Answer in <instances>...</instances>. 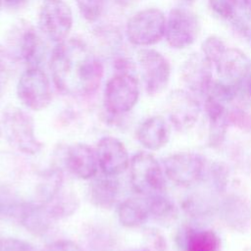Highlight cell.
<instances>
[{
    "instance_id": "obj_29",
    "label": "cell",
    "mask_w": 251,
    "mask_h": 251,
    "mask_svg": "<svg viewBox=\"0 0 251 251\" xmlns=\"http://www.w3.org/2000/svg\"><path fill=\"white\" fill-rule=\"evenodd\" d=\"M210 175L213 186L218 191H224L228 180V172L226 168L221 163H214L210 169Z\"/></svg>"
},
{
    "instance_id": "obj_14",
    "label": "cell",
    "mask_w": 251,
    "mask_h": 251,
    "mask_svg": "<svg viewBox=\"0 0 251 251\" xmlns=\"http://www.w3.org/2000/svg\"><path fill=\"white\" fill-rule=\"evenodd\" d=\"M221 81L238 86L251 74V60L237 48H228L214 63Z\"/></svg>"
},
{
    "instance_id": "obj_11",
    "label": "cell",
    "mask_w": 251,
    "mask_h": 251,
    "mask_svg": "<svg viewBox=\"0 0 251 251\" xmlns=\"http://www.w3.org/2000/svg\"><path fill=\"white\" fill-rule=\"evenodd\" d=\"M199 33V21L194 13L185 8H174L166 20L165 36L175 49H184L194 43Z\"/></svg>"
},
{
    "instance_id": "obj_7",
    "label": "cell",
    "mask_w": 251,
    "mask_h": 251,
    "mask_svg": "<svg viewBox=\"0 0 251 251\" xmlns=\"http://www.w3.org/2000/svg\"><path fill=\"white\" fill-rule=\"evenodd\" d=\"M139 86L130 72H119L107 82L104 91L105 107L111 114L129 112L137 103Z\"/></svg>"
},
{
    "instance_id": "obj_1",
    "label": "cell",
    "mask_w": 251,
    "mask_h": 251,
    "mask_svg": "<svg viewBox=\"0 0 251 251\" xmlns=\"http://www.w3.org/2000/svg\"><path fill=\"white\" fill-rule=\"evenodd\" d=\"M103 65L78 39L58 43L50 57V71L56 87L72 96L94 93L103 77Z\"/></svg>"
},
{
    "instance_id": "obj_33",
    "label": "cell",
    "mask_w": 251,
    "mask_h": 251,
    "mask_svg": "<svg viewBox=\"0 0 251 251\" xmlns=\"http://www.w3.org/2000/svg\"><path fill=\"white\" fill-rule=\"evenodd\" d=\"M3 2L9 8H20L26 2V0H3Z\"/></svg>"
},
{
    "instance_id": "obj_6",
    "label": "cell",
    "mask_w": 251,
    "mask_h": 251,
    "mask_svg": "<svg viewBox=\"0 0 251 251\" xmlns=\"http://www.w3.org/2000/svg\"><path fill=\"white\" fill-rule=\"evenodd\" d=\"M72 9L63 0H45L39 10L38 26L42 34L56 44L65 41L73 27Z\"/></svg>"
},
{
    "instance_id": "obj_10",
    "label": "cell",
    "mask_w": 251,
    "mask_h": 251,
    "mask_svg": "<svg viewBox=\"0 0 251 251\" xmlns=\"http://www.w3.org/2000/svg\"><path fill=\"white\" fill-rule=\"evenodd\" d=\"M146 92L150 96L162 93L171 77V66L166 57L154 49H141L137 54Z\"/></svg>"
},
{
    "instance_id": "obj_18",
    "label": "cell",
    "mask_w": 251,
    "mask_h": 251,
    "mask_svg": "<svg viewBox=\"0 0 251 251\" xmlns=\"http://www.w3.org/2000/svg\"><path fill=\"white\" fill-rule=\"evenodd\" d=\"M204 109L209 121V144L218 147L223 143L228 126L226 104L208 94L205 98Z\"/></svg>"
},
{
    "instance_id": "obj_8",
    "label": "cell",
    "mask_w": 251,
    "mask_h": 251,
    "mask_svg": "<svg viewBox=\"0 0 251 251\" xmlns=\"http://www.w3.org/2000/svg\"><path fill=\"white\" fill-rule=\"evenodd\" d=\"M17 94L21 102L33 111L45 109L52 100L50 81L40 67L27 68L20 76Z\"/></svg>"
},
{
    "instance_id": "obj_27",
    "label": "cell",
    "mask_w": 251,
    "mask_h": 251,
    "mask_svg": "<svg viewBox=\"0 0 251 251\" xmlns=\"http://www.w3.org/2000/svg\"><path fill=\"white\" fill-rule=\"evenodd\" d=\"M225 42L218 36L211 35L207 37L202 43V54L211 62L212 65L218 60L222 53L226 50Z\"/></svg>"
},
{
    "instance_id": "obj_13",
    "label": "cell",
    "mask_w": 251,
    "mask_h": 251,
    "mask_svg": "<svg viewBox=\"0 0 251 251\" xmlns=\"http://www.w3.org/2000/svg\"><path fill=\"white\" fill-rule=\"evenodd\" d=\"M213 65L201 53L191 54L182 64L180 75L183 83L193 94L207 95L213 85Z\"/></svg>"
},
{
    "instance_id": "obj_12",
    "label": "cell",
    "mask_w": 251,
    "mask_h": 251,
    "mask_svg": "<svg viewBox=\"0 0 251 251\" xmlns=\"http://www.w3.org/2000/svg\"><path fill=\"white\" fill-rule=\"evenodd\" d=\"M168 113L171 125L179 131H185L197 123L201 106L193 93L176 89L168 97Z\"/></svg>"
},
{
    "instance_id": "obj_3",
    "label": "cell",
    "mask_w": 251,
    "mask_h": 251,
    "mask_svg": "<svg viewBox=\"0 0 251 251\" xmlns=\"http://www.w3.org/2000/svg\"><path fill=\"white\" fill-rule=\"evenodd\" d=\"M129 173L131 185L137 193L151 196L164 191L166 186L164 169L150 153H136L129 162Z\"/></svg>"
},
{
    "instance_id": "obj_5",
    "label": "cell",
    "mask_w": 251,
    "mask_h": 251,
    "mask_svg": "<svg viewBox=\"0 0 251 251\" xmlns=\"http://www.w3.org/2000/svg\"><path fill=\"white\" fill-rule=\"evenodd\" d=\"M166 18L157 8L143 9L129 18L126 33L128 41L136 46H150L165 36Z\"/></svg>"
},
{
    "instance_id": "obj_17",
    "label": "cell",
    "mask_w": 251,
    "mask_h": 251,
    "mask_svg": "<svg viewBox=\"0 0 251 251\" xmlns=\"http://www.w3.org/2000/svg\"><path fill=\"white\" fill-rule=\"evenodd\" d=\"M170 136L171 126L162 116H153L146 119L136 131L139 143L151 151H156L166 146Z\"/></svg>"
},
{
    "instance_id": "obj_37",
    "label": "cell",
    "mask_w": 251,
    "mask_h": 251,
    "mask_svg": "<svg viewBox=\"0 0 251 251\" xmlns=\"http://www.w3.org/2000/svg\"><path fill=\"white\" fill-rule=\"evenodd\" d=\"M2 3H3V0H0V9H1V6H2Z\"/></svg>"
},
{
    "instance_id": "obj_15",
    "label": "cell",
    "mask_w": 251,
    "mask_h": 251,
    "mask_svg": "<svg viewBox=\"0 0 251 251\" xmlns=\"http://www.w3.org/2000/svg\"><path fill=\"white\" fill-rule=\"evenodd\" d=\"M96 156L102 173L111 176L124 173L130 162L124 143L113 136H105L99 140Z\"/></svg>"
},
{
    "instance_id": "obj_30",
    "label": "cell",
    "mask_w": 251,
    "mask_h": 251,
    "mask_svg": "<svg viewBox=\"0 0 251 251\" xmlns=\"http://www.w3.org/2000/svg\"><path fill=\"white\" fill-rule=\"evenodd\" d=\"M0 251H37L32 245L20 239L8 238L0 241Z\"/></svg>"
},
{
    "instance_id": "obj_20",
    "label": "cell",
    "mask_w": 251,
    "mask_h": 251,
    "mask_svg": "<svg viewBox=\"0 0 251 251\" xmlns=\"http://www.w3.org/2000/svg\"><path fill=\"white\" fill-rule=\"evenodd\" d=\"M117 213L120 223L126 227L141 226L150 216L147 199L140 198H128L123 201Z\"/></svg>"
},
{
    "instance_id": "obj_23",
    "label": "cell",
    "mask_w": 251,
    "mask_h": 251,
    "mask_svg": "<svg viewBox=\"0 0 251 251\" xmlns=\"http://www.w3.org/2000/svg\"><path fill=\"white\" fill-rule=\"evenodd\" d=\"M150 216L159 221H168L176 215V209L171 199L162 193L147 196Z\"/></svg>"
},
{
    "instance_id": "obj_16",
    "label": "cell",
    "mask_w": 251,
    "mask_h": 251,
    "mask_svg": "<svg viewBox=\"0 0 251 251\" xmlns=\"http://www.w3.org/2000/svg\"><path fill=\"white\" fill-rule=\"evenodd\" d=\"M66 165L74 176L81 179L93 177L99 167L96 151L83 143H75L68 148Z\"/></svg>"
},
{
    "instance_id": "obj_28",
    "label": "cell",
    "mask_w": 251,
    "mask_h": 251,
    "mask_svg": "<svg viewBox=\"0 0 251 251\" xmlns=\"http://www.w3.org/2000/svg\"><path fill=\"white\" fill-rule=\"evenodd\" d=\"M227 123L241 130L251 131V113L238 108L227 111Z\"/></svg>"
},
{
    "instance_id": "obj_21",
    "label": "cell",
    "mask_w": 251,
    "mask_h": 251,
    "mask_svg": "<svg viewBox=\"0 0 251 251\" xmlns=\"http://www.w3.org/2000/svg\"><path fill=\"white\" fill-rule=\"evenodd\" d=\"M118 194V181L114 176L104 175L95 178L90 186V199L100 208H110Z\"/></svg>"
},
{
    "instance_id": "obj_36",
    "label": "cell",
    "mask_w": 251,
    "mask_h": 251,
    "mask_svg": "<svg viewBox=\"0 0 251 251\" xmlns=\"http://www.w3.org/2000/svg\"><path fill=\"white\" fill-rule=\"evenodd\" d=\"M248 90H249V93L251 95V80L249 81V84H248Z\"/></svg>"
},
{
    "instance_id": "obj_25",
    "label": "cell",
    "mask_w": 251,
    "mask_h": 251,
    "mask_svg": "<svg viewBox=\"0 0 251 251\" xmlns=\"http://www.w3.org/2000/svg\"><path fill=\"white\" fill-rule=\"evenodd\" d=\"M75 3L81 17L85 21L92 23L101 17L106 0H75Z\"/></svg>"
},
{
    "instance_id": "obj_2",
    "label": "cell",
    "mask_w": 251,
    "mask_h": 251,
    "mask_svg": "<svg viewBox=\"0 0 251 251\" xmlns=\"http://www.w3.org/2000/svg\"><path fill=\"white\" fill-rule=\"evenodd\" d=\"M7 53L30 67H40L44 61L46 50L35 28L27 22L21 21L9 32Z\"/></svg>"
},
{
    "instance_id": "obj_19",
    "label": "cell",
    "mask_w": 251,
    "mask_h": 251,
    "mask_svg": "<svg viewBox=\"0 0 251 251\" xmlns=\"http://www.w3.org/2000/svg\"><path fill=\"white\" fill-rule=\"evenodd\" d=\"M221 214L225 223L234 230L244 231L251 224V205L238 195H231L224 200Z\"/></svg>"
},
{
    "instance_id": "obj_9",
    "label": "cell",
    "mask_w": 251,
    "mask_h": 251,
    "mask_svg": "<svg viewBox=\"0 0 251 251\" xmlns=\"http://www.w3.org/2000/svg\"><path fill=\"white\" fill-rule=\"evenodd\" d=\"M163 169L172 182L189 186L200 181L206 169L203 156L194 152H179L168 156L163 161Z\"/></svg>"
},
{
    "instance_id": "obj_34",
    "label": "cell",
    "mask_w": 251,
    "mask_h": 251,
    "mask_svg": "<svg viewBox=\"0 0 251 251\" xmlns=\"http://www.w3.org/2000/svg\"><path fill=\"white\" fill-rule=\"evenodd\" d=\"M241 6L251 13V0H239Z\"/></svg>"
},
{
    "instance_id": "obj_39",
    "label": "cell",
    "mask_w": 251,
    "mask_h": 251,
    "mask_svg": "<svg viewBox=\"0 0 251 251\" xmlns=\"http://www.w3.org/2000/svg\"><path fill=\"white\" fill-rule=\"evenodd\" d=\"M0 132H1V129H0Z\"/></svg>"
},
{
    "instance_id": "obj_24",
    "label": "cell",
    "mask_w": 251,
    "mask_h": 251,
    "mask_svg": "<svg viewBox=\"0 0 251 251\" xmlns=\"http://www.w3.org/2000/svg\"><path fill=\"white\" fill-rule=\"evenodd\" d=\"M47 210L44 211L37 207L27 206L22 213V222L26 228L34 232H44L48 225Z\"/></svg>"
},
{
    "instance_id": "obj_31",
    "label": "cell",
    "mask_w": 251,
    "mask_h": 251,
    "mask_svg": "<svg viewBox=\"0 0 251 251\" xmlns=\"http://www.w3.org/2000/svg\"><path fill=\"white\" fill-rule=\"evenodd\" d=\"M44 251H83L76 243L71 240H57L48 244Z\"/></svg>"
},
{
    "instance_id": "obj_32",
    "label": "cell",
    "mask_w": 251,
    "mask_h": 251,
    "mask_svg": "<svg viewBox=\"0 0 251 251\" xmlns=\"http://www.w3.org/2000/svg\"><path fill=\"white\" fill-rule=\"evenodd\" d=\"M8 56H9V54L7 52H5V50L0 48V75L6 70Z\"/></svg>"
},
{
    "instance_id": "obj_26",
    "label": "cell",
    "mask_w": 251,
    "mask_h": 251,
    "mask_svg": "<svg viewBox=\"0 0 251 251\" xmlns=\"http://www.w3.org/2000/svg\"><path fill=\"white\" fill-rule=\"evenodd\" d=\"M209 4L218 16L226 20L234 19L238 9H243L239 0H209Z\"/></svg>"
},
{
    "instance_id": "obj_38",
    "label": "cell",
    "mask_w": 251,
    "mask_h": 251,
    "mask_svg": "<svg viewBox=\"0 0 251 251\" xmlns=\"http://www.w3.org/2000/svg\"><path fill=\"white\" fill-rule=\"evenodd\" d=\"M136 251H149V250H147V249H142V250H136Z\"/></svg>"
},
{
    "instance_id": "obj_22",
    "label": "cell",
    "mask_w": 251,
    "mask_h": 251,
    "mask_svg": "<svg viewBox=\"0 0 251 251\" xmlns=\"http://www.w3.org/2000/svg\"><path fill=\"white\" fill-rule=\"evenodd\" d=\"M184 246L185 251H221V238L212 229H188Z\"/></svg>"
},
{
    "instance_id": "obj_4",
    "label": "cell",
    "mask_w": 251,
    "mask_h": 251,
    "mask_svg": "<svg viewBox=\"0 0 251 251\" xmlns=\"http://www.w3.org/2000/svg\"><path fill=\"white\" fill-rule=\"evenodd\" d=\"M2 125L7 140L18 150L30 155L37 154L42 144L34 133L32 118L25 111L17 108H8L3 113Z\"/></svg>"
},
{
    "instance_id": "obj_35",
    "label": "cell",
    "mask_w": 251,
    "mask_h": 251,
    "mask_svg": "<svg viewBox=\"0 0 251 251\" xmlns=\"http://www.w3.org/2000/svg\"><path fill=\"white\" fill-rule=\"evenodd\" d=\"M178 1H180V2H182V3H184V4H191V3H193L195 0H178Z\"/></svg>"
}]
</instances>
